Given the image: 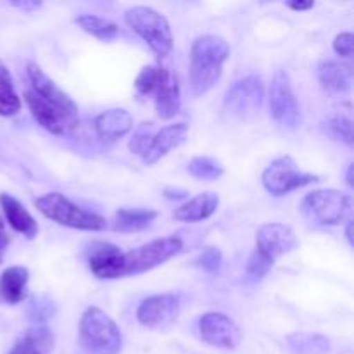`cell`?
<instances>
[{"mask_svg": "<svg viewBox=\"0 0 354 354\" xmlns=\"http://www.w3.org/2000/svg\"><path fill=\"white\" fill-rule=\"evenodd\" d=\"M230 57V45L216 35L196 38L190 48V90L201 97L209 92L223 75V64Z\"/></svg>", "mask_w": 354, "mask_h": 354, "instance_id": "6da1fadb", "label": "cell"}, {"mask_svg": "<svg viewBox=\"0 0 354 354\" xmlns=\"http://www.w3.org/2000/svg\"><path fill=\"white\" fill-rule=\"evenodd\" d=\"M78 342L85 354H118L123 346V335L109 315L92 306L80 320Z\"/></svg>", "mask_w": 354, "mask_h": 354, "instance_id": "7a4b0ae2", "label": "cell"}, {"mask_svg": "<svg viewBox=\"0 0 354 354\" xmlns=\"http://www.w3.org/2000/svg\"><path fill=\"white\" fill-rule=\"evenodd\" d=\"M35 206L45 218L62 225V227L86 232H99L107 227L106 218L76 206L61 192H48L38 197V199H35Z\"/></svg>", "mask_w": 354, "mask_h": 354, "instance_id": "3957f363", "label": "cell"}, {"mask_svg": "<svg viewBox=\"0 0 354 354\" xmlns=\"http://www.w3.org/2000/svg\"><path fill=\"white\" fill-rule=\"evenodd\" d=\"M128 28L151 47L158 57H166L173 50V33L168 19L147 6L131 7L124 14Z\"/></svg>", "mask_w": 354, "mask_h": 354, "instance_id": "277c9868", "label": "cell"}, {"mask_svg": "<svg viewBox=\"0 0 354 354\" xmlns=\"http://www.w3.org/2000/svg\"><path fill=\"white\" fill-rule=\"evenodd\" d=\"M351 211V197L334 189L313 190L301 201V213L311 223L334 227L342 223Z\"/></svg>", "mask_w": 354, "mask_h": 354, "instance_id": "5b68a950", "label": "cell"}, {"mask_svg": "<svg viewBox=\"0 0 354 354\" xmlns=\"http://www.w3.org/2000/svg\"><path fill=\"white\" fill-rule=\"evenodd\" d=\"M183 249L182 239L176 235L156 239L130 252H124V277L142 275L165 265Z\"/></svg>", "mask_w": 354, "mask_h": 354, "instance_id": "8992f818", "label": "cell"}, {"mask_svg": "<svg viewBox=\"0 0 354 354\" xmlns=\"http://www.w3.org/2000/svg\"><path fill=\"white\" fill-rule=\"evenodd\" d=\"M263 187L268 190L272 196H287L297 189L310 185V183L320 182V176L311 175V173L301 171L290 156H282L270 162L268 168L261 175Z\"/></svg>", "mask_w": 354, "mask_h": 354, "instance_id": "52a82bcc", "label": "cell"}, {"mask_svg": "<svg viewBox=\"0 0 354 354\" xmlns=\"http://www.w3.org/2000/svg\"><path fill=\"white\" fill-rule=\"evenodd\" d=\"M26 73L31 83V92L40 97L52 109L57 111L73 127H78V106L75 104V100L54 80L48 78L44 73V69L38 64H35V62H28Z\"/></svg>", "mask_w": 354, "mask_h": 354, "instance_id": "ba28073f", "label": "cell"}, {"mask_svg": "<svg viewBox=\"0 0 354 354\" xmlns=\"http://www.w3.org/2000/svg\"><path fill=\"white\" fill-rule=\"evenodd\" d=\"M270 113L280 128L296 130L301 124V109L294 95L290 78L283 69L273 75L270 85Z\"/></svg>", "mask_w": 354, "mask_h": 354, "instance_id": "9c48e42d", "label": "cell"}, {"mask_svg": "<svg viewBox=\"0 0 354 354\" xmlns=\"http://www.w3.org/2000/svg\"><path fill=\"white\" fill-rule=\"evenodd\" d=\"M265 99V86L259 76H245L228 88L223 109L237 120H251L259 113Z\"/></svg>", "mask_w": 354, "mask_h": 354, "instance_id": "30bf717a", "label": "cell"}, {"mask_svg": "<svg viewBox=\"0 0 354 354\" xmlns=\"http://www.w3.org/2000/svg\"><path fill=\"white\" fill-rule=\"evenodd\" d=\"M199 334L206 344L220 349H235L242 342V332L230 317L211 311L201 317Z\"/></svg>", "mask_w": 354, "mask_h": 354, "instance_id": "8fae6325", "label": "cell"}, {"mask_svg": "<svg viewBox=\"0 0 354 354\" xmlns=\"http://www.w3.org/2000/svg\"><path fill=\"white\" fill-rule=\"evenodd\" d=\"M86 261L97 279L114 280L124 277V252L111 242H92L86 249Z\"/></svg>", "mask_w": 354, "mask_h": 354, "instance_id": "7c38bea8", "label": "cell"}, {"mask_svg": "<svg viewBox=\"0 0 354 354\" xmlns=\"http://www.w3.org/2000/svg\"><path fill=\"white\" fill-rule=\"evenodd\" d=\"M299 248L296 234L286 223H266L259 227L256 234V251L265 254L273 263L283 254L296 251Z\"/></svg>", "mask_w": 354, "mask_h": 354, "instance_id": "4fadbf2b", "label": "cell"}, {"mask_svg": "<svg viewBox=\"0 0 354 354\" xmlns=\"http://www.w3.org/2000/svg\"><path fill=\"white\" fill-rule=\"evenodd\" d=\"M178 315L180 297L175 294H158L142 301L137 310V320L147 328H162L171 325Z\"/></svg>", "mask_w": 354, "mask_h": 354, "instance_id": "5bb4252c", "label": "cell"}, {"mask_svg": "<svg viewBox=\"0 0 354 354\" xmlns=\"http://www.w3.org/2000/svg\"><path fill=\"white\" fill-rule=\"evenodd\" d=\"M152 93H154L156 113L161 120H169L178 114L180 106H182L180 85L176 76L168 68H159V78Z\"/></svg>", "mask_w": 354, "mask_h": 354, "instance_id": "9a60e30c", "label": "cell"}, {"mask_svg": "<svg viewBox=\"0 0 354 354\" xmlns=\"http://www.w3.org/2000/svg\"><path fill=\"white\" fill-rule=\"evenodd\" d=\"M187 137H189V124H168V127L161 128V130L152 137L151 144H149L147 151L144 152L142 159H144L145 165H156V162L161 161L169 151L180 147V145L187 140Z\"/></svg>", "mask_w": 354, "mask_h": 354, "instance_id": "2e32d148", "label": "cell"}, {"mask_svg": "<svg viewBox=\"0 0 354 354\" xmlns=\"http://www.w3.org/2000/svg\"><path fill=\"white\" fill-rule=\"evenodd\" d=\"M24 100H26L28 107H30L31 114H33L35 120L38 121V124H41V127L47 131H50L52 135H68L75 130V127H73L66 118H62L57 111L52 109L48 104H45L44 100L38 95H35L31 90H26Z\"/></svg>", "mask_w": 354, "mask_h": 354, "instance_id": "e0dca14e", "label": "cell"}, {"mask_svg": "<svg viewBox=\"0 0 354 354\" xmlns=\"http://www.w3.org/2000/svg\"><path fill=\"white\" fill-rule=\"evenodd\" d=\"M97 135L102 140H120L124 135H128L133 128V118L127 109H107L100 113L93 121Z\"/></svg>", "mask_w": 354, "mask_h": 354, "instance_id": "ac0fdd59", "label": "cell"}, {"mask_svg": "<svg viewBox=\"0 0 354 354\" xmlns=\"http://www.w3.org/2000/svg\"><path fill=\"white\" fill-rule=\"evenodd\" d=\"M318 82L325 90L334 93H346L353 86V68L337 61H324L317 69Z\"/></svg>", "mask_w": 354, "mask_h": 354, "instance_id": "d6986e66", "label": "cell"}, {"mask_svg": "<svg viewBox=\"0 0 354 354\" xmlns=\"http://www.w3.org/2000/svg\"><path fill=\"white\" fill-rule=\"evenodd\" d=\"M0 206H2L3 214L7 221L16 232L23 234L26 239H35L38 235V223L30 211L9 194H0Z\"/></svg>", "mask_w": 354, "mask_h": 354, "instance_id": "ffe728a7", "label": "cell"}, {"mask_svg": "<svg viewBox=\"0 0 354 354\" xmlns=\"http://www.w3.org/2000/svg\"><path fill=\"white\" fill-rule=\"evenodd\" d=\"M30 272L26 266H9L0 275V299L7 304H19L28 296Z\"/></svg>", "mask_w": 354, "mask_h": 354, "instance_id": "44dd1931", "label": "cell"}, {"mask_svg": "<svg viewBox=\"0 0 354 354\" xmlns=\"http://www.w3.org/2000/svg\"><path fill=\"white\" fill-rule=\"evenodd\" d=\"M220 204V197L216 192H204L182 204L175 209V220L183 223H199L213 216Z\"/></svg>", "mask_w": 354, "mask_h": 354, "instance_id": "7402d4cb", "label": "cell"}, {"mask_svg": "<svg viewBox=\"0 0 354 354\" xmlns=\"http://www.w3.org/2000/svg\"><path fill=\"white\" fill-rule=\"evenodd\" d=\"M158 214V211L147 209V207H121L114 214L113 228L123 234L142 232L151 227Z\"/></svg>", "mask_w": 354, "mask_h": 354, "instance_id": "603a6c76", "label": "cell"}, {"mask_svg": "<svg viewBox=\"0 0 354 354\" xmlns=\"http://www.w3.org/2000/svg\"><path fill=\"white\" fill-rule=\"evenodd\" d=\"M286 348L292 354H327L330 341L324 335L296 332L286 337Z\"/></svg>", "mask_w": 354, "mask_h": 354, "instance_id": "cb8c5ba5", "label": "cell"}, {"mask_svg": "<svg viewBox=\"0 0 354 354\" xmlns=\"http://www.w3.org/2000/svg\"><path fill=\"white\" fill-rule=\"evenodd\" d=\"M21 111V99L14 88L12 76L7 66L0 61V116H16Z\"/></svg>", "mask_w": 354, "mask_h": 354, "instance_id": "d4e9b609", "label": "cell"}, {"mask_svg": "<svg viewBox=\"0 0 354 354\" xmlns=\"http://www.w3.org/2000/svg\"><path fill=\"white\" fill-rule=\"evenodd\" d=\"M76 24L92 37L99 38L100 41H111L118 37L120 28L116 23L106 19V17L95 16V14H82L76 17Z\"/></svg>", "mask_w": 354, "mask_h": 354, "instance_id": "484cf974", "label": "cell"}, {"mask_svg": "<svg viewBox=\"0 0 354 354\" xmlns=\"http://www.w3.org/2000/svg\"><path fill=\"white\" fill-rule=\"evenodd\" d=\"M190 175L197 180H218L220 176H223L225 168L220 161L213 158H207V156H197V158L190 159L189 166H187Z\"/></svg>", "mask_w": 354, "mask_h": 354, "instance_id": "4316f807", "label": "cell"}, {"mask_svg": "<svg viewBox=\"0 0 354 354\" xmlns=\"http://www.w3.org/2000/svg\"><path fill=\"white\" fill-rule=\"evenodd\" d=\"M325 131L335 140H341L344 144H353V124L351 118L348 114H332L325 121Z\"/></svg>", "mask_w": 354, "mask_h": 354, "instance_id": "83f0119b", "label": "cell"}, {"mask_svg": "<svg viewBox=\"0 0 354 354\" xmlns=\"http://www.w3.org/2000/svg\"><path fill=\"white\" fill-rule=\"evenodd\" d=\"M55 315L54 301L48 299L47 296H37L30 301L28 306V317L35 325H41L47 320H50Z\"/></svg>", "mask_w": 354, "mask_h": 354, "instance_id": "f1b7e54d", "label": "cell"}, {"mask_svg": "<svg viewBox=\"0 0 354 354\" xmlns=\"http://www.w3.org/2000/svg\"><path fill=\"white\" fill-rule=\"evenodd\" d=\"M23 337L26 339L30 344H33L41 354L48 353L52 349V346H54V335H52V332L48 330L47 327H44V325H35V327L28 328L23 334Z\"/></svg>", "mask_w": 354, "mask_h": 354, "instance_id": "f546056e", "label": "cell"}, {"mask_svg": "<svg viewBox=\"0 0 354 354\" xmlns=\"http://www.w3.org/2000/svg\"><path fill=\"white\" fill-rule=\"evenodd\" d=\"M273 265H275V263H273L272 259H268L265 254H261V252L254 249V252H252L251 258H249L248 261V268H245L248 279L254 280V282L265 279V277L268 275L270 270L273 268Z\"/></svg>", "mask_w": 354, "mask_h": 354, "instance_id": "4dcf8cb0", "label": "cell"}, {"mask_svg": "<svg viewBox=\"0 0 354 354\" xmlns=\"http://www.w3.org/2000/svg\"><path fill=\"white\" fill-rule=\"evenodd\" d=\"M159 78V68L158 66H145L142 71L138 73L137 80H135V90L140 95H151L156 88V83Z\"/></svg>", "mask_w": 354, "mask_h": 354, "instance_id": "1f68e13d", "label": "cell"}, {"mask_svg": "<svg viewBox=\"0 0 354 354\" xmlns=\"http://www.w3.org/2000/svg\"><path fill=\"white\" fill-rule=\"evenodd\" d=\"M152 137H154V135H152V124L144 123L137 131H135L133 138L130 140V145H128V147H130V151L135 152V154L144 156V152L147 151L149 144H151Z\"/></svg>", "mask_w": 354, "mask_h": 354, "instance_id": "d6a6232c", "label": "cell"}, {"mask_svg": "<svg viewBox=\"0 0 354 354\" xmlns=\"http://www.w3.org/2000/svg\"><path fill=\"white\" fill-rule=\"evenodd\" d=\"M221 261H223V254H221L220 249L209 245V248H206L203 252H201L196 263L197 266H201V268L206 270V272L214 273L220 270Z\"/></svg>", "mask_w": 354, "mask_h": 354, "instance_id": "836d02e7", "label": "cell"}, {"mask_svg": "<svg viewBox=\"0 0 354 354\" xmlns=\"http://www.w3.org/2000/svg\"><path fill=\"white\" fill-rule=\"evenodd\" d=\"M353 33L344 31V33H339L334 40V50L337 52L342 57H351L353 55Z\"/></svg>", "mask_w": 354, "mask_h": 354, "instance_id": "e575fe53", "label": "cell"}, {"mask_svg": "<svg viewBox=\"0 0 354 354\" xmlns=\"http://www.w3.org/2000/svg\"><path fill=\"white\" fill-rule=\"evenodd\" d=\"M9 354H41V353L38 351L33 344H30L23 335H21V337L16 341V344L12 346V349H10Z\"/></svg>", "mask_w": 354, "mask_h": 354, "instance_id": "d590c367", "label": "cell"}, {"mask_svg": "<svg viewBox=\"0 0 354 354\" xmlns=\"http://www.w3.org/2000/svg\"><path fill=\"white\" fill-rule=\"evenodd\" d=\"M189 196V192L183 189H166L165 190V197L168 199H185Z\"/></svg>", "mask_w": 354, "mask_h": 354, "instance_id": "8d00e7d4", "label": "cell"}, {"mask_svg": "<svg viewBox=\"0 0 354 354\" xmlns=\"http://www.w3.org/2000/svg\"><path fill=\"white\" fill-rule=\"evenodd\" d=\"M9 241H10V239H9V235H7V232H6V225H3L2 218H0V254H2L3 249L7 248Z\"/></svg>", "mask_w": 354, "mask_h": 354, "instance_id": "74e56055", "label": "cell"}, {"mask_svg": "<svg viewBox=\"0 0 354 354\" xmlns=\"http://www.w3.org/2000/svg\"><path fill=\"white\" fill-rule=\"evenodd\" d=\"M287 6H289L292 10H308V9H313L315 2H289Z\"/></svg>", "mask_w": 354, "mask_h": 354, "instance_id": "f35d334b", "label": "cell"}, {"mask_svg": "<svg viewBox=\"0 0 354 354\" xmlns=\"http://www.w3.org/2000/svg\"><path fill=\"white\" fill-rule=\"evenodd\" d=\"M14 6L19 7V9H24V10H33V9H38L41 3L40 2H16Z\"/></svg>", "mask_w": 354, "mask_h": 354, "instance_id": "ab89813d", "label": "cell"}, {"mask_svg": "<svg viewBox=\"0 0 354 354\" xmlns=\"http://www.w3.org/2000/svg\"><path fill=\"white\" fill-rule=\"evenodd\" d=\"M351 228H353V223H351V221H348V228H346V239H348L349 244L353 245V232H351Z\"/></svg>", "mask_w": 354, "mask_h": 354, "instance_id": "60d3db41", "label": "cell"}, {"mask_svg": "<svg viewBox=\"0 0 354 354\" xmlns=\"http://www.w3.org/2000/svg\"><path fill=\"white\" fill-rule=\"evenodd\" d=\"M348 185H353V165L348 168Z\"/></svg>", "mask_w": 354, "mask_h": 354, "instance_id": "b9f144b4", "label": "cell"}]
</instances>
